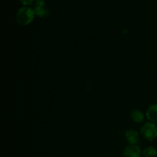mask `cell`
Returning <instances> with one entry per match:
<instances>
[{"label": "cell", "mask_w": 157, "mask_h": 157, "mask_svg": "<svg viewBox=\"0 0 157 157\" xmlns=\"http://www.w3.org/2000/svg\"><path fill=\"white\" fill-rule=\"evenodd\" d=\"M21 2L22 3L24 6H28V5H31L34 2V0H20Z\"/></svg>", "instance_id": "cell-10"}, {"label": "cell", "mask_w": 157, "mask_h": 157, "mask_svg": "<svg viewBox=\"0 0 157 157\" xmlns=\"http://www.w3.org/2000/svg\"><path fill=\"white\" fill-rule=\"evenodd\" d=\"M34 11H35V15L40 18H46L48 16L50 13L49 10L45 6H35Z\"/></svg>", "instance_id": "cell-6"}, {"label": "cell", "mask_w": 157, "mask_h": 157, "mask_svg": "<svg viewBox=\"0 0 157 157\" xmlns=\"http://www.w3.org/2000/svg\"><path fill=\"white\" fill-rule=\"evenodd\" d=\"M147 120L152 123L157 121V104H152L149 107L146 113Z\"/></svg>", "instance_id": "cell-5"}, {"label": "cell", "mask_w": 157, "mask_h": 157, "mask_svg": "<svg viewBox=\"0 0 157 157\" xmlns=\"http://www.w3.org/2000/svg\"><path fill=\"white\" fill-rule=\"evenodd\" d=\"M35 15V13L34 9L27 6H23L17 11V22L21 25H28L33 21Z\"/></svg>", "instance_id": "cell-1"}, {"label": "cell", "mask_w": 157, "mask_h": 157, "mask_svg": "<svg viewBox=\"0 0 157 157\" xmlns=\"http://www.w3.org/2000/svg\"><path fill=\"white\" fill-rule=\"evenodd\" d=\"M141 134L149 141H153L157 137V127L154 123H146L141 128Z\"/></svg>", "instance_id": "cell-2"}, {"label": "cell", "mask_w": 157, "mask_h": 157, "mask_svg": "<svg viewBox=\"0 0 157 157\" xmlns=\"http://www.w3.org/2000/svg\"><path fill=\"white\" fill-rule=\"evenodd\" d=\"M143 157H144V156H143Z\"/></svg>", "instance_id": "cell-11"}, {"label": "cell", "mask_w": 157, "mask_h": 157, "mask_svg": "<svg viewBox=\"0 0 157 157\" xmlns=\"http://www.w3.org/2000/svg\"><path fill=\"white\" fill-rule=\"evenodd\" d=\"M144 157H156L157 156V150L153 147H148L142 152Z\"/></svg>", "instance_id": "cell-8"}, {"label": "cell", "mask_w": 157, "mask_h": 157, "mask_svg": "<svg viewBox=\"0 0 157 157\" xmlns=\"http://www.w3.org/2000/svg\"><path fill=\"white\" fill-rule=\"evenodd\" d=\"M126 139L130 145H136L140 141V135L136 130H129L126 132Z\"/></svg>", "instance_id": "cell-4"}, {"label": "cell", "mask_w": 157, "mask_h": 157, "mask_svg": "<svg viewBox=\"0 0 157 157\" xmlns=\"http://www.w3.org/2000/svg\"><path fill=\"white\" fill-rule=\"evenodd\" d=\"M35 6H45V0H35Z\"/></svg>", "instance_id": "cell-9"}, {"label": "cell", "mask_w": 157, "mask_h": 157, "mask_svg": "<svg viewBox=\"0 0 157 157\" xmlns=\"http://www.w3.org/2000/svg\"><path fill=\"white\" fill-rule=\"evenodd\" d=\"M123 157H141V150L138 146L130 145L125 148Z\"/></svg>", "instance_id": "cell-3"}, {"label": "cell", "mask_w": 157, "mask_h": 157, "mask_svg": "<svg viewBox=\"0 0 157 157\" xmlns=\"http://www.w3.org/2000/svg\"><path fill=\"white\" fill-rule=\"evenodd\" d=\"M131 118L134 122L140 123L143 122L144 120V114L139 110H133L131 112Z\"/></svg>", "instance_id": "cell-7"}]
</instances>
